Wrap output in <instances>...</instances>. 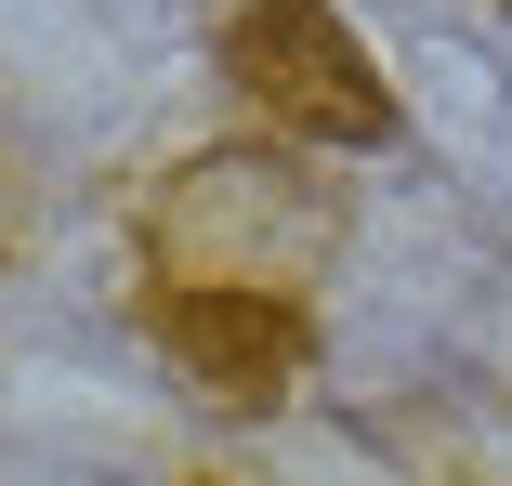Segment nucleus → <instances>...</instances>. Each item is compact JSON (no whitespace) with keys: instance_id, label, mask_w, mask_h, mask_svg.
Segmentation results:
<instances>
[{"instance_id":"nucleus-1","label":"nucleus","mask_w":512,"mask_h":486,"mask_svg":"<svg viewBox=\"0 0 512 486\" xmlns=\"http://www.w3.org/2000/svg\"><path fill=\"white\" fill-rule=\"evenodd\" d=\"M158 263L171 276H224V289H289L302 263H329V184L302 158L224 145L158 198Z\"/></svg>"},{"instance_id":"nucleus-5","label":"nucleus","mask_w":512,"mask_h":486,"mask_svg":"<svg viewBox=\"0 0 512 486\" xmlns=\"http://www.w3.org/2000/svg\"><path fill=\"white\" fill-rule=\"evenodd\" d=\"M499 79H512V53H499Z\"/></svg>"},{"instance_id":"nucleus-2","label":"nucleus","mask_w":512,"mask_h":486,"mask_svg":"<svg viewBox=\"0 0 512 486\" xmlns=\"http://www.w3.org/2000/svg\"><path fill=\"white\" fill-rule=\"evenodd\" d=\"M224 66L302 145H394V92H381V66L355 53V27L329 14V0H250V14L224 27Z\"/></svg>"},{"instance_id":"nucleus-4","label":"nucleus","mask_w":512,"mask_h":486,"mask_svg":"<svg viewBox=\"0 0 512 486\" xmlns=\"http://www.w3.org/2000/svg\"><path fill=\"white\" fill-rule=\"evenodd\" d=\"M421 106H434V119H447V145H460V184L512 211V79H486L473 53H447V40H434Z\"/></svg>"},{"instance_id":"nucleus-3","label":"nucleus","mask_w":512,"mask_h":486,"mask_svg":"<svg viewBox=\"0 0 512 486\" xmlns=\"http://www.w3.org/2000/svg\"><path fill=\"white\" fill-rule=\"evenodd\" d=\"M158 355L197 381L211 408L263 421L289 408V381H302V289H224V276H158Z\"/></svg>"}]
</instances>
